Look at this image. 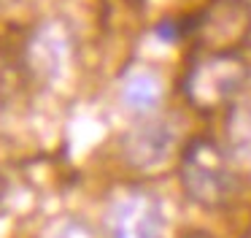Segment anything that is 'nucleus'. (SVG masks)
<instances>
[{
  "instance_id": "obj_1",
  "label": "nucleus",
  "mask_w": 251,
  "mask_h": 238,
  "mask_svg": "<svg viewBox=\"0 0 251 238\" xmlns=\"http://www.w3.org/2000/svg\"><path fill=\"white\" fill-rule=\"evenodd\" d=\"M178 176L184 195L200 208H227L240 195V176L219 141L195 135L181 151Z\"/></svg>"
},
{
  "instance_id": "obj_2",
  "label": "nucleus",
  "mask_w": 251,
  "mask_h": 238,
  "mask_svg": "<svg viewBox=\"0 0 251 238\" xmlns=\"http://www.w3.org/2000/svg\"><path fill=\"white\" fill-rule=\"evenodd\" d=\"M249 81V65L240 52H213V49H195L184 73L186 100L200 111L232 103L243 92Z\"/></svg>"
},
{
  "instance_id": "obj_3",
  "label": "nucleus",
  "mask_w": 251,
  "mask_h": 238,
  "mask_svg": "<svg viewBox=\"0 0 251 238\" xmlns=\"http://www.w3.org/2000/svg\"><path fill=\"white\" fill-rule=\"evenodd\" d=\"M181 30L186 41H195V49L240 52L251 38V5L246 0H211L181 19Z\"/></svg>"
},
{
  "instance_id": "obj_4",
  "label": "nucleus",
  "mask_w": 251,
  "mask_h": 238,
  "mask_svg": "<svg viewBox=\"0 0 251 238\" xmlns=\"http://www.w3.org/2000/svg\"><path fill=\"white\" fill-rule=\"evenodd\" d=\"M162 233L165 214L159 200H154L151 195H127L111 208V238H162Z\"/></svg>"
},
{
  "instance_id": "obj_5",
  "label": "nucleus",
  "mask_w": 251,
  "mask_h": 238,
  "mask_svg": "<svg viewBox=\"0 0 251 238\" xmlns=\"http://www.w3.org/2000/svg\"><path fill=\"white\" fill-rule=\"evenodd\" d=\"M176 146V127L170 119H146L122 138V154L132 168H154L168 160Z\"/></svg>"
},
{
  "instance_id": "obj_6",
  "label": "nucleus",
  "mask_w": 251,
  "mask_h": 238,
  "mask_svg": "<svg viewBox=\"0 0 251 238\" xmlns=\"http://www.w3.org/2000/svg\"><path fill=\"white\" fill-rule=\"evenodd\" d=\"M162 100V84L149 70H135L122 84V103L135 114H151Z\"/></svg>"
},
{
  "instance_id": "obj_7",
  "label": "nucleus",
  "mask_w": 251,
  "mask_h": 238,
  "mask_svg": "<svg viewBox=\"0 0 251 238\" xmlns=\"http://www.w3.org/2000/svg\"><path fill=\"white\" fill-rule=\"evenodd\" d=\"M27 65L30 62L25 60V54L19 49H14L11 43L0 38V108L8 106L25 87Z\"/></svg>"
},
{
  "instance_id": "obj_8",
  "label": "nucleus",
  "mask_w": 251,
  "mask_h": 238,
  "mask_svg": "<svg viewBox=\"0 0 251 238\" xmlns=\"http://www.w3.org/2000/svg\"><path fill=\"white\" fill-rule=\"evenodd\" d=\"M227 144L232 154L251 160V92L235 97L227 114Z\"/></svg>"
},
{
  "instance_id": "obj_9",
  "label": "nucleus",
  "mask_w": 251,
  "mask_h": 238,
  "mask_svg": "<svg viewBox=\"0 0 251 238\" xmlns=\"http://www.w3.org/2000/svg\"><path fill=\"white\" fill-rule=\"evenodd\" d=\"M49 238H92V233H89L87 225H81V222H65L62 227H57L54 233H51Z\"/></svg>"
},
{
  "instance_id": "obj_10",
  "label": "nucleus",
  "mask_w": 251,
  "mask_h": 238,
  "mask_svg": "<svg viewBox=\"0 0 251 238\" xmlns=\"http://www.w3.org/2000/svg\"><path fill=\"white\" fill-rule=\"evenodd\" d=\"M184 238H208V233H184Z\"/></svg>"
}]
</instances>
